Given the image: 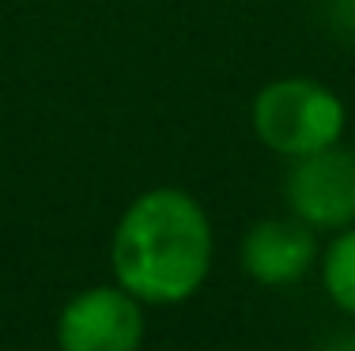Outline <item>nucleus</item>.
I'll return each mask as SVG.
<instances>
[{
  "instance_id": "nucleus-1",
  "label": "nucleus",
  "mask_w": 355,
  "mask_h": 351,
  "mask_svg": "<svg viewBox=\"0 0 355 351\" xmlns=\"http://www.w3.org/2000/svg\"><path fill=\"white\" fill-rule=\"evenodd\" d=\"M216 231L205 204L178 186L144 189L110 238V272L144 306L189 303L212 276Z\"/></svg>"
},
{
  "instance_id": "nucleus-6",
  "label": "nucleus",
  "mask_w": 355,
  "mask_h": 351,
  "mask_svg": "<svg viewBox=\"0 0 355 351\" xmlns=\"http://www.w3.org/2000/svg\"><path fill=\"white\" fill-rule=\"evenodd\" d=\"M318 276L325 298L355 321V227L336 231L329 238V246H321Z\"/></svg>"
},
{
  "instance_id": "nucleus-2",
  "label": "nucleus",
  "mask_w": 355,
  "mask_h": 351,
  "mask_svg": "<svg viewBox=\"0 0 355 351\" xmlns=\"http://www.w3.org/2000/svg\"><path fill=\"white\" fill-rule=\"evenodd\" d=\"M253 136L280 159H302L344 140L348 106L329 83L310 76H280L253 95Z\"/></svg>"
},
{
  "instance_id": "nucleus-5",
  "label": "nucleus",
  "mask_w": 355,
  "mask_h": 351,
  "mask_svg": "<svg viewBox=\"0 0 355 351\" xmlns=\"http://www.w3.org/2000/svg\"><path fill=\"white\" fill-rule=\"evenodd\" d=\"M318 231L295 219L291 212L257 219L242 238V269L261 287H291L306 280L310 269H318Z\"/></svg>"
},
{
  "instance_id": "nucleus-3",
  "label": "nucleus",
  "mask_w": 355,
  "mask_h": 351,
  "mask_svg": "<svg viewBox=\"0 0 355 351\" xmlns=\"http://www.w3.org/2000/svg\"><path fill=\"white\" fill-rule=\"evenodd\" d=\"M148 336V306L121 283L76 291L53 325L57 351H140Z\"/></svg>"
},
{
  "instance_id": "nucleus-8",
  "label": "nucleus",
  "mask_w": 355,
  "mask_h": 351,
  "mask_svg": "<svg viewBox=\"0 0 355 351\" xmlns=\"http://www.w3.org/2000/svg\"><path fill=\"white\" fill-rule=\"evenodd\" d=\"M352 147H355V144H352Z\"/></svg>"
},
{
  "instance_id": "nucleus-4",
  "label": "nucleus",
  "mask_w": 355,
  "mask_h": 351,
  "mask_svg": "<svg viewBox=\"0 0 355 351\" xmlns=\"http://www.w3.org/2000/svg\"><path fill=\"white\" fill-rule=\"evenodd\" d=\"M287 212L318 234L355 227V147H321L287 163Z\"/></svg>"
},
{
  "instance_id": "nucleus-7",
  "label": "nucleus",
  "mask_w": 355,
  "mask_h": 351,
  "mask_svg": "<svg viewBox=\"0 0 355 351\" xmlns=\"http://www.w3.org/2000/svg\"><path fill=\"white\" fill-rule=\"evenodd\" d=\"M318 351H355V329H344V332H333Z\"/></svg>"
}]
</instances>
